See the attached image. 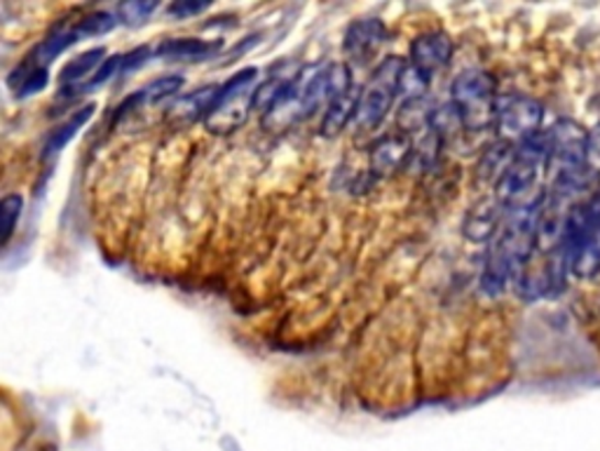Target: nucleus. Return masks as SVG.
Masks as SVG:
<instances>
[{"label":"nucleus","mask_w":600,"mask_h":451,"mask_svg":"<svg viewBox=\"0 0 600 451\" xmlns=\"http://www.w3.org/2000/svg\"><path fill=\"white\" fill-rule=\"evenodd\" d=\"M587 165L589 172L596 177L600 172V123L593 125V130L589 132V146H587Z\"/></svg>","instance_id":"a878e982"},{"label":"nucleus","mask_w":600,"mask_h":451,"mask_svg":"<svg viewBox=\"0 0 600 451\" xmlns=\"http://www.w3.org/2000/svg\"><path fill=\"white\" fill-rule=\"evenodd\" d=\"M95 111H97V103H87V107L78 109L74 116H70L64 125H59L57 130H52L45 146H43V158L47 161V158H55V155H59L62 148L68 146L70 139H74L87 123H90V118H92Z\"/></svg>","instance_id":"f3484780"},{"label":"nucleus","mask_w":600,"mask_h":451,"mask_svg":"<svg viewBox=\"0 0 600 451\" xmlns=\"http://www.w3.org/2000/svg\"><path fill=\"white\" fill-rule=\"evenodd\" d=\"M109 59L105 57V47H92V50H87L82 52V55H78L76 59H70L64 68H62V74H59V82L64 85V88H68V85H76L80 80H85L87 76H92L97 74V68Z\"/></svg>","instance_id":"6ab92c4d"},{"label":"nucleus","mask_w":600,"mask_h":451,"mask_svg":"<svg viewBox=\"0 0 600 451\" xmlns=\"http://www.w3.org/2000/svg\"><path fill=\"white\" fill-rule=\"evenodd\" d=\"M204 10H209V3H188V0H181V3L169 6L167 14L176 16V20H186V16H196Z\"/></svg>","instance_id":"cd10ccee"},{"label":"nucleus","mask_w":600,"mask_h":451,"mask_svg":"<svg viewBox=\"0 0 600 451\" xmlns=\"http://www.w3.org/2000/svg\"><path fill=\"white\" fill-rule=\"evenodd\" d=\"M221 85H204V88L192 90L184 97H176L167 111V120L174 125H190L198 120H207L219 97Z\"/></svg>","instance_id":"f8f14e48"},{"label":"nucleus","mask_w":600,"mask_h":451,"mask_svg":"<svg viewBox=\"0 0 600 451\" xmlns=\"http://www.w3.org/2000/svg\"><path fill=\"white\" fill-rule=\"evenodd\" d=\"M22 78H20V88H16V95L20 97H31L35 92L45 90V85L49 80L47 76V68H38V66H31V64H24L22 66Z\"/></svg>","instance_id":"b1692460"},{"label":"nucleus","mask_w":600,"mask_h":451,"mask_svg":"<svg viewBox=\"0 0 600 451\" xmlns=\"http://www.w3.org/2000/svg\"><path fill=\"white\" fill-rule=\"evenodd\" d=\"M258 68H242L219 88L214 109L207 116L204 128L214 134H231L240 130L254 111Z\"/></svg>","instance_id":"39448f33"},{"label":"nucleus","mask_w":600,"mask_h":451,"mask_svg":"<svg viewBox=\"0 0 600 451\" xmlns=\"http://www.w3.org/2000/svg\"><path fill=\"white\" fill-rule=\"evenodd\" d=\"M385 41H387V29L378 16H364V20L349 24V29L345 31L343 47L349 57L366 62L374 55H378V50L382 47Z\"/></svg>","instance_id":"9b49d317"},{"label":"nucleus","mask_w":600,"mask_h":451,"mask_svg":"<svg viewBox=\"0 0 600 451\" xmlns=\"http://www.w3.org/2000/svg\"><path fill=\"white\" fill-rule=\"evenodd\" d=\"M22 210H24V198L16 196V194L5 196L3 202H0V226H3V242H10V238L16 229V221H20V217H22Z\"/></svg>","instance_id":"5701e85b"},{"label":"nucleus","mask_w":600,"mask_h":451,"mask_svg":"<svg viewBox=\"0 0 600 451\" xmlns=\"http://www.w3.org/2000/svg\"><path fill=\"white\" fill-rule=\"evenodd\" d=\"M413 146H415L413 139L401 134V132L382 134L378 142L370 146V155H368L370 175L378 177V179L395 177L399 169H403L405 165L411 163Z\"/></svg>","instance_id":"1a4fd4ad"},{"label":"nucleus","mask_w":600,"mask_h":451,"mask_svg":"<svg viewBox=\"0 0 600 451\" xmlns=\"http://www.w3.org/2000/svg\"><path fill=\"white\" fill-rule=\"evenodd\" d=\"M544 120V107L527 95H502L498 99L496 128L500 139L509 144H521L540 132Z\"/></svg>","instance_id":"0eeeda50"},{"label":"nucleus","mask_w":600,"mask_h":451,"mask_svg":"<svg viewBox=\"0 0 600 451\" xmlns=\"http://www.w3.org/2000/svg\"><path fill=\"white\" fill-rule=\"evenodd\" d=\"M568 266L563 252H540L535 250L533 256L519 268L514 277V287L519 297L525 301H535L542 297H552L566 283Z\"/></svg>","instance_id":"423d86ee"},{"label":"nucleus","mask_w":600,"mask_h":451,"mask_svg":"<svg viewBox=\"0 0 600 451\" xmlns=\"http://www.w3.org/2000/svg\"><path fill=\"white\" fill-rule=\"evenodd\" d=\"M544 196L546 190H540L535 198L504 210L502 226L488 248L481 273V287L490 297H498L509 283H514L519 268L537 250V221Z\"/></svg>","instance_id":"f257e3e1"},{"label":"nucleus","mask_w":600,"mask_h":451,"mask_svg":"<svg viewBox=\"0 0 600 451\" xmlns=\"http://www.w3.org/2000/svg\"><path fill=\"white\" fill-rule=\"evenodd\" d=\"M312 76V66H303L293 82L277 99L275 107L260 118V125L273 134L287 132L289 128L303 123L310 118L308 113V82Z\"/></svg>","instance_id":"6e6552de"},{"label":"nucleus","mask_w":600,"mask_h":451,"mask_svg":"<svg viewBox=\"0 0 600 451\" xmlns=\"http://www.w3.org/2000/svg\"><path fill=\"white\" fill-rule=\"evenodd\" d=\"M405 62L401 57H385L376 66L368 85L362 88L355 123H352L359 132H374L382 125V120L392 109L395 97H399V80Z\"/></svg>","instance_id":"20e7f679"},{"label":"nucleus","mask_w":600,"mask_h":451,"mask_svg":"<svg viewBox=\"0 0 600 451\" xmlns=\"http://www.w3.org/2000/svg\"><path fill=\"white\" fill-rule=\"evenodd\" d=\"M362 97V88H349L347 92L335 97L329 109L324 111L322 118V134L324 136H338L347 125L355 123V113H357V103Z\"/></svg>","instance_id":"4468645a"},{"label":"nucleus","mask_w":600,"mask_h":451,"mask_svg":"<svg viewBox=\"0 0 600 451\" xmlns=\"http://www.w3.org/2000/svg\"><path fill=\"white\" fill-rule=\"evenodd\" d=\"M184 85H186L184 76H176V74L155 78L130 97L127 107H153V103H160L165 99H171L174 95H179Z\"/></svg>","instance_id":"a211bd4d"},{"label":"nucleus","mask_w":600,"mask_h":451,"mask_svg":"<svg viewBox=\"0 0 600 451\" xmlns=\"http://www.w3.org/2000/svg\"><path fill=\"white\" fill-rule=\"evenodd\" d=\"M219 47L221 43H209L202 38H169L155 47V55L174 62H204Z\"/></svg>","instance_id":"2eb2a0df"},{"label":"nucleus","mask_w":600,"mask_h":451,"mask_svg":"<svg viewBox=\"0 0 600 451\" xmlns=\"http://www.w3.org/2000/svg\"><path fill=\"white\" fill-rule=\"evenodd\" d=\"M589 132L575 120H558L549 130V158L546 172L552 184H573L581 188L593 186V175L587 165Z\"/></svg>","instance_id":"f03ea898"},{"label":"nucleus","mask_w":600,"mask_h":451,"mask_svg":"<svg viewBox=\"0 0 600 451\" xmlns=\"http://www.w3.org/2000/svg\"><path fill=\"white\" fill-rule=\"evenodd\" d=\"M430 82H432V78H427L425 74H420L415 66L405 64L403 74H401V80H399V97H403V101H405V99L427 97Z\"/></svg>","instance_id":"4be33fe9"},{"label":"nucleus","mask_w":600,"mask_h":451,"mask_svg":"<svg viewBox=\"0 0 600 451\" xmlns=\"http://www.w3.org/2000/svg\"><path fill=\"white\" fill-rule=\"evenodd\" d=\"M122 62H125V55H113V57L105 59V62L97 68V74L82 85V92L97 90V88H101L103 82H109L113 76H120V74H122Z\"/></svg>","instance_id":"393cba45"},{"label":"nucleus","mask_w":600,"mask_h":451,"mask_svg":"<svg viewBox=\"0 0 600 451\" xmlns=\"http://www.w3.org/2000/svg\"><path fill=\"white\" fill-rule=\"evenodd\" d=\"M153 55H155V50H151V47H136V50H132L130 55H125V62H122V74L134 72V68H138L141 64H146Z\"/></svg>","instance_id":"bb28decb"},{"label":"nucleus","mask_w":600,"mask_h":451,"mask_svg":"<svg viewBox=\"0 0 600 451\" xmlns=\"http://www.w3.org/2000/svg\"><path fill=\"white\" fill-rule=\"evenodd\" d=\"M432 113H434V103L427 97L401 101V107L397 111V132L411 139L413 134L427 132L432 123Z\"/></svg>","instance_id":"dca6fc26"},{"label":"nucleus","mask_w":600,"mask_h":451,"mask_svg":"<svg viewBox=\"0 0 600 451\" xmlns=\"http://www.w3.org/2000/svg\"><path fill=\"white\" fill-rule=\"evenodd\" d=\"M453 59V41L444 31H427L411 43V66L420 74L434 78Z\"/></svg>","instance_id":"9d476101"},{"label":"nucleus","mask_w":600,"mask_h":451,"mask_svg":"<svg viewBox=\"0 0 600 451\" xmlns=\"http://www.w3.org/2000/svg\"><path fill=\"white\" fill-rule=\"evenodd\" d=\"M157 8L160 6L151 3V0H127V3H120L115 8V16L125 26H144Z\"/></svg>","instance_id":"412c9836"},{"label":"nucleus","mask_w":600,"mask_h":451,"mask_svg":"<svg viewBox=\"0 0 600 451\" xmlns=\"http://www.w3.org/2000/svg\"><path fill=\"white\" fill-rule=\"evenodd\" d=\"M118 24V16L115 12H103V10H97L92 14H85L82 20H78L74 24L78 38H95V36H103V33L113 31Z\"/></svg>","instance_id":"aec40b11"},{"label":"nucleus","mask_w":600,"mask_h":451,"mask_svg":"<svg viewBox=\"0 0 600 451\" xmlns=\"http://www.w3.org/2000/svg\"><path fill=\"white\" fill-rule=\"evenodd\" d=\"M498 99V82L484 68H469L455 76L451 85V101L467 132H484L496 125Z\"/></svg>","instance_id":"7ed1b4c3"},{"label":"nucleus","mask_w":600,"mask_h":451,"mask_svg":"<svg viewBox=\"0 0 600 451\" xmlns=\"http://www.w3.org/2000/svg\"><path fill=\"white\" fill-rule=\"evenodd\" d=\"M502 219H504V205L498 198L484 200L467 215L465 235L469 240H476V242L492 240L500 231Z\"/></svg>","instance_id":"ddd939ff"}]
</instances>
